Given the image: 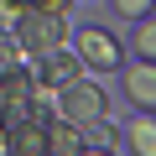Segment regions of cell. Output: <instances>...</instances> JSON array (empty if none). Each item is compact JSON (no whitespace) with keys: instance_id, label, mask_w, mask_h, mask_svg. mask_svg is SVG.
I'll return each instance as SVG.
<instances>
[{"instance_id":"obj_9","label":"cell","mask_w":156,"mask_h":156,"mask_svg":"<svg viewBox=\"0 0 156 156\" xmlns=\"http://www.w3.org/2000/svg\"><path fill=\"white\" fill-rule=\"evenodd\" d=\"M130 52H135V57H146V62H156V11L135 21V37H130Z\"/></svg>"},{"instance_id":"obj_4","label":"cell","mask_w":156,"mask_h":156,"mask_svg":"<svg viewBox=\"0 0 156 156\" xmlns=\"http://www.w3.org/2000/svg\"><path fill=\"white\" fill-rule=\"evenodd\" d=\"M31 78H37V89H68V83H78L83 78V62H78V52L73 47H52V52H42V57H31Z\"/></svg>"},{"instance_id":"obj_8","label":"cell","mask_w":156,"mask_h":156,"mask_svg":"<svg viewBox=\"0 0 156 156\" xmlns=\"http://www.w3.org/2000/svg\"><path fill=\"white\" fill-rule=\"evenodd\" d=\"M78 146H83V130H78L73 120H62V115H52L47 120V151L42 156H78Z\"/></svg>"},{"instance_id":"obj_6","label":"cell","mask_w":156,"mask_h":156,"mask_svg":"<svg viewBox=\"0 0 156 156\" xmlns=\"http://www.w3.org/2000/svg\"><path fill=\"white\" fill-rule=\"evenodd\" d=\"M47 120H52V115H47ZM47 120H42V115H26V120L5 125L11 156H42V151H47Z\"/></svg>"},{"instance_id":"obj_10","label":"cell","mask_w":156,"mask_h":156,"mask_svg":"<svg viewBox=\"0 0 156 156\" xmlns=\"http://www.w3.org/2000/svg\"><path fill=\"white\" fill-rule=\"evenodd\" d=\"M109 5H115V16H120V21H140V16H151V11H156V0H109Z\"/></svg>"},{"instance_id":"obj_2","label":"cell","mask_w":156,"mask_h":156,"mask_svg":"<svg viewBox=\"0 0 156 156\" xmlns=\"http://www.w3.org/2000/svg\"><path fill=\"white\" fill-rule=\"evenodd\" d=\"M68 47L78 52V62H83V73H120L125 68V47H120V37L115 31H104V26H78L73 37H68Z\"/></svg>"},{"instance_id":"obj_11","label":"cell","mask_w":156,"mask_h":156,"mask_svg":"<svg viewBox=\"0 0 156 156\" xmlns=\"http://www.w3.org/2000/svg\"><path fill=\"white\" fill-rule=\"evenodd\" d=\"M78 156H115V146H104V140H89V135H83V146H78Z\"/></svg>"},{"instance_id":"obj_12","label":"cell","mask_w":156,"mask_h":156,"mask_svg":"<svg viewBox=\"0 0 156 156\" xmlns=\"http://www.w3.org/2000/svg\"><path fill=\"white\" fill-rule=\"evenodd\" d=\"M0 156H11V146H5V125H0Z\"/></svg>"},{"instance_id":"obj_7","label":"cell","mask_w":156,"mask_h":156,"mask_svg":"<svg viewBox=\"0 0 156 156\" xmlns=\"http://www.w3.org/2000/svg\"><path fill=\"white\" fill-rule=\"evenodd\" d=\"M120 140H125V151H130V156H156V115L135 109V115H130V125L120 130Z\"/></svg>"},{"instance_id":"obj_5","label":"cell","mask_w":156,"mask_h":156,"mask_svg":"<svg viewBox=\"0 0 156 156\" xmlns=\"http://www.w3.org/2000/svg\"><path fill=\"white\" fill-rule=\"evenodd\" d=\"M120 94H125L135 109L156 115V62H146V57L125 62V68H120Z\"/></svg>"},{"instance_id":"obj_3","label":"cell","mask_w":156,"mask_h":156,"mask_svg":"<svg viewBox=\"0 0 156 156\" xmlns=\"http://www.w3.org/2000/svg\"><path fill=\"white\" fill-rule=\"evenodd\" d=\"M57 115L73 120L78 130H94V125L109 120V94H104L99 83H89V78H78V83L57 89Z\"/></svg>"},{"instance_id":"obj_1","label":"cell","mask_w":156,"mask_h":156,"mask_svg":"<svg viewBox=\"0 0 156 156\" xmlns=\"http://www.w3.org/2000/svg\"><path fill=\"white\" fill-rule=\"evenodd\" d=\"M11 37H16V47H21L26 57H42V52H52V47H68L73 21H68V11H37V16H21V21L11 26Z\"/></svg>"}]
</instances>
